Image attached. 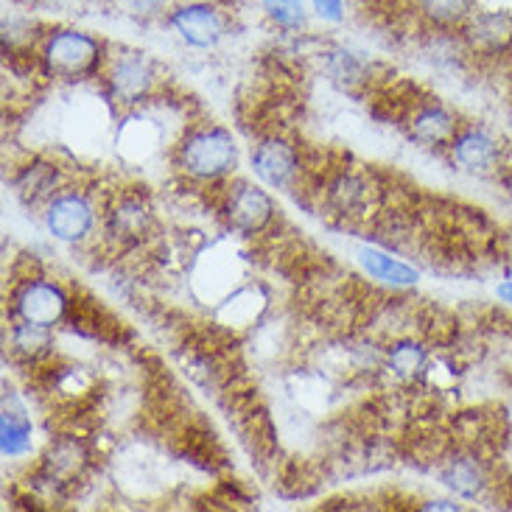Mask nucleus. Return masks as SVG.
<instances>
[{"mask_svg": "<svg viewBox=\"0 0 512 512\" xmlns=\"http://www.w3.org/2000/svg\"><path fill=\"white\" fill-rule=\"evenodd\" d=\"M459 126H462V121L437 98L412 101L409 115H406L409 138L420 146H426V149H440V152H448Z\"/></svg>", "mask_w": 512, "mask_h": 512, "instance_id": "nucleus-13", "label": "nucleus"}, {"mask_svg": "<svg viewBox=\"0 0 512 512\" xmlns=\"http://www.w3.org/2000/svg\"><path fill=\"white\" fill-rule=\"evenodd\" d=\"M110 3L132 20L152 23V20H166V14L177 0H110Z\"/></svg>", "mask_w": 512, "mask_h": 512, "instance_id": "nucleus-24", "label": "nucleus"}, {"mask_svg": "<svg viewBox=\"0 0 512 512\" xmlns=\"http://www.w3.org/2000/svg\"><path fill=\"white\" fill-rule=\"evenodd\" d=\"M328 73L342 87H359L370 79V65L364 56L350 51V48H333L328 54Z\"/></svg>", "mask_w": 512, "mask_h": 512, "instance_id": "nucleus-23", "label": "nucleus"}, {"mask_svg": "<svg viewBox=\"0 0 512 512\" xmlns=\"http://www.w3.org/2000/svg\"><path fill=\"white\" fill-rule=\"evenodd\" d=\"M110 45L98 34L79 26L45 28L37 45V70L42 79L76 84L84 79H98L107 62Z\"/></svg>", "mask_w": 512, "mask_h": 512, "instance_id": "nucleus-1", "label": "nucleus"}, {"mask_svg": "<svg viewBox=\"0 0 512 512\" xmlns=\"http://www.w3.org/2000/svg\"><path fill=\"white\" fill-rule=\"evenodd\" d=\"M465 54L473 59L499 62L512 54V12L507 9H476L471 20L459 28Z\"/></svg>", "mask_w": 512, "mask_h": 512, "instance_id": "nucleus-10", "label": "nucleus"}, {"mask_svg": "<svg viewBox=\"0 0 512 512\" xmlns=\"http://www.w3.org/2000/svg\"><path fill=\"white\" fill-rule=\"evenodd\" d=\"M476 12V0H415L420 23L437 34H457Z\"/></svg>", "mask_w": 512, "mask_h": 512, "instance_id": "nucleus-17", "label": "nucleus"}, {"mask_svg": "<svg viewBox=\"0 0 512 512\" xmlns=\"http://www.w3.org/2000/svg\"><path fill=\"white\" fill-rule=\"evenodd\" d=\"M84 465H87V448L82 440L62 437V440L51 443L48 454L42 457L40 473L51 485H68L84 471Z\"/></svg>", "mask_w": 512, "mask_h": 512, "instance_id": "nucleus-16", "label": "nucleus"}, {"mask_svg": "<svg viewBox=\"0 0 512 512\" xmlns=\"http://www.w3.org/2000/svg\"><path fill=\"white\" fill-rule=\"evenodd\" d=\"M14 185H17V194L23 196L26 202H42L45 205L59 188H65V180H62V171L54 163L34 160L26 168H20Z\"/></svg>", "mask_w": 512, "mask_h": 512, "instance_id": "nucleus-20", "label": "nucleus"}, {"mask_svg": "<svg viewBox=\"0 0 512 512\" xmlns=\"http://www.w3.org/2000/svg\"><path fill=\"white\" fill-rule=\"evenodd\" d=\"M174 168L194 182H227L238 168V143L219 124L185 126L174 143Z\"/></svg>", "mask_w": 512, "mask_h": 512, "instance_id": "nucleus-2", "label": "nucleus"}, {"mask_svg": "<svg viewBox=\"0 0 512 512\" xmlns=\"http://www.w3.org/2000/svg\"><path fill=\"white\" fill-rule=\"evenodd\" d=\"M250 166L261 185L275 188V191H289L303 174V160H300L297 146L280 135H266L252 146Z\"/></svg>", "mask_w": 512, "mask_h": 512, "instance_id": "nucleus-12", "label": "nucleus"}, {"mask_svg": "<svg viewBox=\"0 0 512 512\" xmlns=\"http://www.w3.org/2000/svg\"><path fill=\"white\" fill-rule=\"evenodd\" d=\"M440 479L459 499H479L496 485L487 459L476 448H459L454 454H448L440 468Z\"/></svg>", "mask_w": 512, "mask_h": 512, "instance_id": "nucleus-14", "label": "nucleus"}, {"mask_svg": "<svg viewBox=\"0 0 512 512\" xmlns=\"http://www.w3.org/2000/svg\"><path fill=\"white\" fill-rule=\"evenodd\" d=\"M496 294H499L501 303L512 305V280H504L499 289H496Z\"/></svg>", "mask_w": 512, "mask_h": 512, "instance_id": "nucleus-28", "label": "nucleus"}, {"mask_svg": "<svg viewBox=\"0 0 512 512\" xmlns=\"http://www.w3.org/2000/svg\"><path fill=\"white\" fill-rule=\"evenodd\" d=\"M219 210L233 233L250 238L269 230L277 213L272 194L250 180L227 182L219 199Z\"/></svg>", "mask_w": 512, "mask_h": 512, "instance_id": "nucleus-6", "label": "nucleus"}, {"mask_svg": "<svg viewBox=\"0 0 512 512\" xmlns=\"http://www.w3.org/2000/svg\"><path fill=\"white\" fill-rule=\"evenodd\" d=\"M70 305L73 303H70L65 289L54 280L40 275L17 280L12 294H9V314H12V319L34 322V325H45V328L62 325L68 319Z\"/></svg>", "mask_w": 512, "mask_h": 512, "instance_id": "nucleus-7", "label": "nucleus"}, {"mask_svg": "<svg viewBox=\"0 0 512 512\" xmlns=\"http://www.w3.org/2000/svg\"><path fill=\"white\" fill-rule=\"evenodd\" d=\"M420 510H448L457 512L462 510V504L457 499H429L426 504H420Z\"/></svg>", "mask_w": 512, "mask_h": 512, "instance_id": "nucleus-26", "label": "nucleus"}, {"mask_svg": "<svg viewBox=\"0 0 512 512\" xmlns=\"http://www.w3.org/2000/svg\"><path fill=\"white\" fill-rule=\"evenodd\" d=\"M384 364L395 378L403 381H415L426 373L429 364V350L423 347V342H417L412 336H403L398 342H392L384 353Z\"/></svg>", "mask_w": 512, "mask_h": 512, "instance_id": "nucleus-21", "label": "nucleus"}, {"mask_svg": "<svg viewBox=\"0 0 512 512\" xmlns=\"http://www.w3.org/2000/svg\"><path fill=\"white\" fill-rule=\"evenodd\" d=\"M42 222L56 241L76 247L90 241V236H96V230L101 227V210L87 191L65 185L42 205Z\"/></svg>", "mask_w": 512, "mask_h": 512, "instance_id": "nucleus-4", "label": "nucleus"}, {"mask_svg": "<svg viewBox=\"0 0 512 512\" xmlns=\"http://www.w3.org/2000/svg\"><path fill=\"white\" fill-rule=\"evenodd\" d=\"M9 350L26 364L48 359L54 353V328L14 319L12 328H9Z\"/></svg>", "mask_w": 512, "mask_h": 512, "instance_id": "nucleus-18", "label": "nucleus"}, {"mask_svg": "<svg viewBox=\"0 0 512 512\" xmlns=\"http://www.w3.org/2000/svg\"><path fill=\"white\" fill-rule=\"evenodd\" d=\"M154 208L146 194L118 191L101 210V230L118 247H138L154 233Z\"/></svg>", "mask_w": 512, "mask_h": 512, "instance_id": "nucleus-8", "label": "nucleus"}, {"mask_svg": "<svg viewBox=\"0 0 512 512\" xmlns=\"http://www.w3.org/2000/svg\"><path fill=\"white\" fill-rule=\"evenodd\" d=\"M359 263L361 269L367 272V275L378 280V283H384V286H392V289H403V286H415L417 283V269H412L409 263L398 261V258H392L389 252L384 250H375V247H359Z\"/></svg>", "mask_w": 512, "mask_h": 512, "instance_id": "nucleus-19", "label": "nucleus"}, {"mask_svg": "<svg viewBox=\"0 0 512 512\" xmlns=\"http://www.w3.org/2000/svg\"><path fill=\"white\" fill-rule=\"evenodd\" d=\"M378 196H381V188L375 177L361 168H342L325 182V205L347 222L367 219L378 205Z\"/></svg>", "mask_w": 512, "mask_h": 512, "instance_id": "nucleus-9", "label": "nucleus"}, {"mask_svg": "<svg viewBox=\"0 0 512 512\" xmlns=\"http://www.w3.org/2000/svg\"><path fill=\"white\" fill-rule=\"evenodd\" d=\"M448 160L473 177L499 174L504 166V146L501 140L482 124H462L448 146Z\"/></svg>", "mask_w": 512, "mask_h": 512, "instance_id": "nucleus-11", "label": "nucleus"}, {"mask_svg": "<svg viewBox=\"0 0 512 512\" xmlns=\"http://www.w3.org/2000/svg\"><path fill=\"white\" fill-rule=\"evenodd\" d=\"M37 3H45V6H54V9H82L90 0H37Z\"/></svg>", "mask_w": 512, "mask_h": 512, "instance_id": "nucleus-27", "label": "nucleus"}, {"mask_svg": "<svg viewBox=\"0 0 512 512\" xmlns=\"http://www.w3.org/2000/svg\"><path fill=\"white\" fill-rule=\"evenodd\" d=\"M34 443V423L28 417V409L17 401V395L3 398V417H0V451L3 459L26 457Z\"/></svg>", "mask_w": 512, "mask_h": 512, "instance_id": "nucleus-15", "label": "nucleus"}, {"mask_svg": "<svg viewBox=\"0 0 512 512\" xmlns=\"http://www.w3.org/2000/svg\"><path fill=\"white\" fill-rule=\"evenodd\" d=\"M98 79L104 84V96L121 107H138L143 101H152L160 90L157 62L152 54L132 45H110Z\"/></svg>", "mask_w": 512, "mask_h": 512, "instance_id": "nucleus-3", "label": "nucleus"}, {"mask_svg": "<svg viewBox=\"0 0 512 512\" xmlns=\"http://www.w3.org/2000/svg\"><path fill=\"white\" fill-rule=\"evenodd\" d=\"M163 23L191 51H216L230 34V12L213 0L174 3Z\"/></svg>", "mask_w": 512, "mask_h": 512, "instance_id": "nucleus-5", "label": "nucleus"}, {"mask_svg": "<svg viewBox=\"0 0 512 512\" xmlns=\"http://www.w3.org/2000/svg\"><path fill=\"white\" fill-rule=\"evenodd\" d=\"M263 17L286 34H300L308 26V6L305 0H261Z\"/></svg>", "mask_w": 512, "mask_h": 512, "instance_id": "nucleus-22", "label": "nucleus"}, {"mask_svg": "<svg viewBox=\"0 0 512 512\" xmlns=\"http://www.w3.org/2000/svg\"><path fill=\"white\" fill-rule=\"evenodd\" d=\"M308 9L322 23H331V26L345 23V0H308Z\"/></svg>", "mask_w": 512, "mask_h": 512, "instance_id": "nucleus-25", "label": "nucleus"}]
</instances>
